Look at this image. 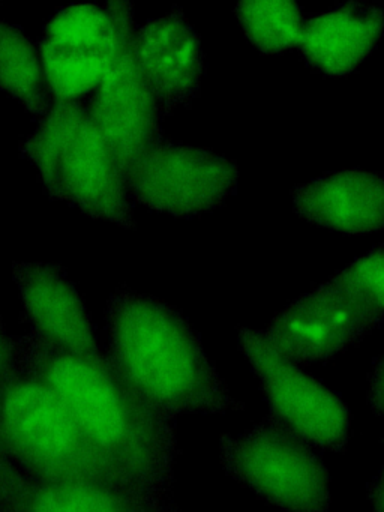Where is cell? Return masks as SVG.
I'll return each mask as SVG.
<instances>
[{"label":"cell","mask_w":384,"mask_h":512,"mask_svg":"<svg viewBox=\"0 0 384 512\" xmlns=\"http://www.w3.org/2000/svg\"><path fill=\"white\" fill-rule=\"evenodd\" d=\"M9 343L17 370L50 385L96 446L147 490L173 499L176 418L144 403L110 368L77 358L36 332Z\"/></svg>","instance_id":"obj_1"},{"label":"cell","mask_w":384,"mask_h":512,"mask_svg":"<svg viewBox=\"0 0 384 512\" xmlns=\"http://www.w3.org/2000/svg\"><path fill=\"white\" fill-rule=\"evenodd\" d=\"M107 337L114 377L158 412L177 419L245 409L207 358L200 334L173 305L119 287L108 299Z\"/></svg>","instance_id":"obj_2"},{"label":"cell","mask_w":384,"mask_h":512,"mask_svg":"<svg viewBox=\"0 0 384 512\" xmlns=\"http://www.w3.org/2000/svg\"><path fill=\"white\" fill-rule=\"evenodd\" d=\"M0 457L30 478L152 493L92 442L50 385L14 361L0 383Z\"/></svg>","instance_id":"obj_3"},{"label":"cell","mask_w":384,"mask_h":512,"mask_svg":"<svg viewBox=\"0 0 384 512\" xmlns=\"http://www.w3.org/2000/svg\"><path fill=\"white\" fill-rule=\"evenodd\" d=\"M51 199L89 217L135 229L123 173L93 125L86 103H54L39 127L21 142Z\"/></svg>","instance_id":"obj_4"},{"label":"cell","mask_w":384,"mask_h":512,"mask_svg":"<svg viewBox=\"0 0 384 512\" xmlns=\"http://www.w3.org/2000/svg\"><path fill=\"white\" fill-rule=\"evenodd\" d=\"M228 476L284 512H327L329 470L305 439L267 415L239 436H221Z\"/></svg>","instance_id":"obj_5"},{"label":"cell","mask_w":384,"mask_h":512,"mask_svg":"<svg viewBox=\"0 0 384 512\" xmlns=\"http://www.w3.org/2000/svg\"><path fill=\"white\" fill-rule=\"evenodd\" d=\"M239 349L260 380L269 415L317 451L344 452L351 431L347 404L270 346L261 329L239 326Z\"/></svg>","instance_id":"obj_6"},{"label":"cell","mask_w":384,"mask_h":512,"mask_svg":"<svg viewBox=\"0 0 384 512\" xmlns=\"http://www.w3.org/2000/svg\"><path fill=\"white\" fill-rule=\"evenodd\" d=\"M237 182L234 161L167 137L125 173L131 202L177 218L213 211L236 194Z\"/></svg>","instance_id":"obj_7"},{"label":"cell","mask_w":384,"mask_h":512,"mask_svg":"<svg viewBox=\"0 0 384 512\" xmlns=\"http://www.w3.org/2000/svg\"><path fill=\"white\" fill-rule=\"evenodd\" d=\"M120 26V49L104 82L86 101L90 118L125 173L165 139L161 109L144 80L134 55V5L108 2Z\"/></svg>","instance_id":"obj_8"},{"label":"cell","mask_w":384,"mask_h":512,"mask_svg":"<svg viewBox=\"0 0 384 512\" xmlns=\"http://www.w3.org/2000/svg\"><path fill=\"white\" fill-rule=\"evenodd\" d=\"M38 49L54 103H86L119 55L116 14L108 4L60 8L45 25Z\"/></svg>","instance_id":"obj_9"},{"label":"cell","mask_w":384,"mask_h":512,"mask_svg":"<svg viewBox=\"0 0 384 512\" xmlns=\"http://www.w3.org/2000/svg\"><path fill=\"white\" fill-rule=\"evenodd\" d=\"M383 322V317L327 280L279 311L263 332L279 355L293 364L308 365L330 361Z\"/></svg>","instance_id":"obj_10"},{"label":"cell","mask_w":384,"mask_h":512,"mask_svg":"<svg viewBox=\"0 0 384 512\" xmlns=\"http://www.w3.org/2000/svg\"><path fill=\"white\" fill-rule=\"evenodd\" d=\"M12 275L30 331L77 358L111 370L107 355L93 337L92 320L83 298L62 266L17 262Z\"/></svg>","instance_id":"obj_11"},{"label":"cell","mask_w":384,"mask_h":512,"mask_svg":"<svg viewBox=\"0 0 384 512\" xmlns=\"http://www.w3.org/2000/svg\"><path fill=\"white\" fill-rule=\"evenodd\" d=\"M134 55L164 119L200 95L204 53L200 35L182 8L174 7L137 28Z\"/></svg>","instance_id":"obj_12"},{"label":"cell","mask_w":384,"mask_h":512,"mask_svg":"<svg viewBox=\"0 0 384 512\" xmlns=\"http://www.w3.org/2000/svg\"><path fill=\"white\" fill-rule=\"evenodd\" d=\"M0 512H180L173 499L92 482L30 478L0 457Z\"/></svg>","instance_id":"obj_13"},{"label":"cell","mask_w":384,"mask_h":512,"mask_svg":"<svg viewBox=\"0 0 384 512\" xmlns=\"http://www.w3.org/2000/svg\"><path fill=\"white\" fill-rule=\"evenodd\" d=\"M294 211L315 226L345 235L384 230V176L362 169L326 173L293 191Z\"/></svg>","instance_id":"obj_14"},{"label":"cell","mask_w":384,"mask_h":512,"mask_svg":"<svg viewBox=\"0 0 384 512\" xmlns=\"http://www.w3.org/2000/svg\"><path fill=\"white\" fill-rule=\"evenodd\" d=\"M383 32V7L347 2L306 20L299 50L309 67L329 77H344L374 52Z\"/></svg>","instance_id":"obj_15"},{"label":"cell","mask_w":384,"mask_h":512,"mask_svg":"<svg viewBox=\"0 0 384 512\" xmlns=\"http://www.w3.org/2000/svg\"><path fill=\"white\" fill-rule=\"evenodd\" d=\"M0 89L41 121L53 109L41 53L18 26L0 20Z\"/></svg>","instance_id":"obj_16"},{"label":"cell","mask_w":384,"mask_h":512,"mask_svg":"<svg viewBox=\"0 0 384 512\" xmlns=\"http://www.w3.org/2000/svg\"><path fill=\"white\" fill-rule=\"evenodd\" d=\"M246 38L264 55L299 47L306 20L291 0H248L234 10Z\"/></svg>","instance_id":"obj_17"},{"label":"cell","mask_w":384,"mask_h":512,"mask_svg":"<svg viewBox=\"0 0 384 512\" xmlns=\"http://www.w3.org/2000/svg\"><path fill=\"white\" fill-rule=\"evenodd\" d=\"M329 280L384 319V242L357 257Z\"/></svg>","instance_id":"obj_18"},{"label":"cell","mask_w":384,"mask_h":512,"mask_svg":"<svg viewBox=\"0 0 384 512\" xmlns=\"http://www.w3.org/2000/svg\"><path fill=\"white\" fill-rule=\"evenodd\" d=\"M368 404L375 416H384V352L375 359L368 376Z\"/></svg>","instance_id":"obj_19"},{"label":"cell","mask_w":384,"mask_h":512,"mask_svg":"<svg viewBox=\"0 0 384 512\" xmlns=\"http://www.w3.org/2000/svg\"><path fill=\"white\" fill-rule=\"evenodd\" d=\"M368 499L372 512H384V466L368 484Z\"/></svg>","instance_id":"obj_20"},{"label":"cell","mask_w":384,"mask_h":512,"mask_svg":"<svg viewBox=\"0 0 384 512\" xmlns=\"http://www.w3.org/2000/svg\"><path fill=\"white\" fill-rule=\"evenodd\" d=\"M12 364L11 343L6 337L5 328H3L2 316H0V383L9 365Z\"/></svg>","instance_id":"obj_21"}]
</instances>
